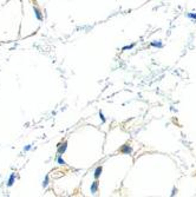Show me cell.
I'll use <instances>...</instances> for the list:
<instances>
[{
  "mask_svg": "<svg viewBox=\"0 0 196 197\" xmlns=\"http://www.w3.org/2000/svg\"><path fill=\"white\" fill-rule=\"evenodd\" d=\"M57 153H59V155H64L65 151H66L67 149V143L66 142H63V143H59L58 145H57Z\"/></svg>",
  "mask_w": 196,
  "mask_h": 197,
  "instance_id": "obj_1",
  "label": "cell"
},
{
  "mask_svg": "<svg viewBox=\"0 0 196 197\" xmlns=\"http://www.w3.org/2000/svg\"><path fill=\"white\" fill-rule=\"evenodd\" d=\"M120 152L124 153V155H131V152H132V147H131V145H129V144L123 145V146L120 147Z\"/></svg>",
  "mask_w": 196,
  "mask_h": 197,
  "instance_id": "obj_2",
  "label": "cell"
},
{
  "mask_svg": "<svg viewBox=\"0 0 196 197\" xmlns=\"http://www.w3.org/2000/svg\"><path fill=\"white\" fill-rule=\"evenodd\" d=\"M33 10H34V14H36V17H37V19L39 20V21H42L43 20V14H42V11H40L37 6H34L33 7Z\"/></svg>",
  "mask_w": 196,
  "mask_h": 197,
  "instance_id": "obj_3",
  "label": "cell"
},
{
  "mask_svg": "<svg viewBox=\"0 0 196 197\" xmlns=\"http://www.w3.org/2000/svg\"><path fill=\"white\" fill-rule=\"evenodd\" d=\"M57 163L59 164V165H65V161H64V158H63V155H59V153H57Z\"/></svg>",
  "mask_w": 196,
  "mask_h": 197,
  "instance_id": "obj_4",
  "label": "cell"
},
{
  "mask_svg": "<svg viewBox=\"0 0 196 197\" xmlns=\"http://www.w3.org/2000/svg\"><path fill=\"white\" fill-rule=\"evenodd\" d=\"M90 190H91V194H96V192L98 191V183L97 182H93L92 184H91V188H90Z\"/></svg>",
  "mask_w": 196,
  "mask_h": 197,
  "instance_id": "obj_5",
  "label": "cell"
},
{
  "mask_svg": "<svg viewBox=\"0 0 196 197\" xmlns=\"http://www.w3.org/2000/svg\"><path fill=\"white\" fill-rule=\"evenodd\" d=\"M14 182H15V175H14V174H11V176H10V178H9V182H7V186H12L14 184Z\"/></svg>",
  "mask_w": 196,
  "mask_h": 197,
  "instance_id": "obj_6",
  "label": "cell"
},
{
  "mask_svg": "<svg viewBox=\"0 0 196 197\" xmlns=\"http://www.w3.org/2000/svg\"><path fill=\"white\" fill-rule=\"evenodd\" d=\"M151 46H154V47H158V48H161V47L163 46V44L161 42H151Z\"/></svg>",
  "mask_w": 196,
  "mask_h": 197,
  "instance_id": "obj_7",
  "label": "cell"
},
{
  "mask_svg": "<svg viewBox=\"0 0 196 197\" xmlns=\"http://www.w3.org/2000/svg\"><path fill=\"white\" fill-rule=\"evenodd\" d=\"M47 185H48V176H46L45 179L43 180V188H46Z\"/></svg>",
  "mask_w": 196,
  "mask_h": 197,
  "instance_id": "obj_8",
  "label": "cell"
},
{
  "mask_svg": "<svg viewBox=\"0 0 196 197\" xmlns=\"http://www.w3.org/2000/svg\"><path fill=\"white\" fill-rule=\"evenodd\" d=\"M188 18H190V19H193V20H196V13H193V12L188 13Z\"/></svg>",
  "mask_w": 196,
  "mask_h": 197,
  "instance_id": "obj_9",
  "label": "cell"
},
{
  "mask_svg": "<svg viewBox=\"0 0 196 197\" xmlns=\"http://www.w3.org/2000/svg\"><path fill=\"white\" fill-rule=\"evenodd\" d=\"M31 147H32V145H27V146H25L24 151H30V150H31Z\"/></svg>",
  "mask_w": 196,
  "mask_h": 197,
  "instance_id": "obj_10",
  "label": "cell"
}]
</instances>
